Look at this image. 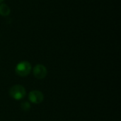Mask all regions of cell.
Returning <instances> with one entry per match:
<instances>
[{
	"label": "cell",
	"mask_w": 121,
	"mask_h": 121,
	"mask_svg": "<svg viewBox=\"0 0 121 121\" xmlns=\"http://www.w3.org/2000/svg\"><path fill=\"white\" fill-rule=\"evenodd\" d=\"M30 104L28 101H23L21 104V108L23 111H28L30 109Z\"/></svg>",
	"instance_id": "6"
},
{
	"label": "cell",
	"mask_w": 121,
	"mask_h": 121,
	"mask_svg": "<svg viewBox=\"0 0 121 121\" xmlns=\"http://www.w3.org/2000/svg\"><path fill=\"white\" fill-rule=\"evenodd\" d=\"M32 67L29 62L28 61H21L17 64L15 68V72L17 75L24 77H27L31 72Z\"/></svg>",
	"instance_id": "2"
},
{
	"label": "cell",
	"mask_w": 121,
	"mask_h": 121,
	"mask_svg": "<svg viewBox=\"0 0 121 121\" xmlns=\"http://www.w3.org/2000/svg\"><path fill=\"white\" fill-rule=\"evenodd\" d=\"M10 8L5 4H0V15L3 16H7L10 14Z\"/></svg>",
	"instance_id": "5"
},
{
	"label": "cell",
	"mask_w": 121,
	"mask_h": 121,
	"mask_svg": "<svg viewBox=\"0 0 121 121\" xmlns=\"http://www.w3.org/2000/svg\"><path fill=\"white\" fill-rule=\"evenodd\" d=\"M9 93L10 96L12 99L16 101H19L25 97L26 94V91L23 86L16 84V85L12 86L9 89Z\"/></svg>",
	"instance_id": "1"
},
{
	"label": "cell",
	"mask_w": 121,
	"mask_h": 121,
	"mask_svg": "<svg viewBox=\"0 0 121 121\" xmlns=\"http://www.w3.org/2000/svg\"><path fill=\"white\" fill-rule=\"evenodd\" d=\"M33 73L34 77L38 79H43L46 77L48 74L47 68L41 64L36 65L33 69Z\"/></svg>",
	"instance_id": "3"
},
{
	"label": "cell",
	"mask_w": 121,
	"mask_h": 121,
	"mask_svg": "<svg viewBox=\"0 0 121 121\" xmlns=\"http://www.w3.org/2000/svg\"><path fill=\"white\" fill-rule=\"evenodd\" d=\"M29 101L34 104H39L42 103L44 100L43 94L38 90L31 91L28 94Z\"/></svg>",
	"instance_id": "4"
},
{
	"label": "cell",
	"mask_w": 121,
	"mask_h": 121,
	"mask_svg": "<svg viewBox=\"0 0 121 121\" xmlns=\"http://www.w3.org/2000/svg\"><path fill=\"white\" fill-rule=\"evenodd\" d=\"M4 0H0V4H1L2 3V1H3Z\"/></svg>",
	"instance_id": "7"
}]
</instances>
